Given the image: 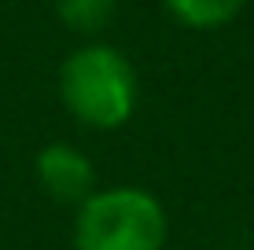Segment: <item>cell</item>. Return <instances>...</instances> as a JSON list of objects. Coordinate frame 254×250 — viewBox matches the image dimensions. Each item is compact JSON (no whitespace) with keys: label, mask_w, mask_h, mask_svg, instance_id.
Returning <instances> with one entry per match:
<instances>
[{"label":"cell","mask_w":254,"mask_h":250,"mask_svg":"<svg viewBox=\"0 0 254 250\" xmlns=\"http://www.w3.org/2000/svg\"><path fill=\"white\" fill-rule=\"evenodd\" d=\"M59 100L89 129H122L140 100V77L115 45L89 41L74 48L59 66Z\"/></svg>","instance_id":"cell-1"},{"label":"cell","mask_w":254,"mask_h":250,"mask_svg":"<svg viewBox=\"0 0 254 250\" xmlns=\"http://www.w3.org/2000/svg\"><path fill=\"white\" fill-rule=\"evenodd\" d=\"M170 217L147 188H96L74 213V250H162Z\"/></svg>","instance_id":"cell-2"},{"label":"cell","mask_w":254,"mask_h":250,"mask_svg":"<svg viewBox=\"0 0 254 250\" xmlns=\"http://www.w3.org/2000/svg\"><path fill=\"white\" fill-rule=\"evenodd\" d=\"M33 177H37L41 192L48 199L63 202V206H81L96 192V166L89 162V154L66 140L45 144L37 151L33 162Z\"/></svg>","instance_id":"cell-3"},{"label":"cell","mask_w":254,"mask_h":250,"mask_svg":"<svg viewBox=\"0 0 254 250\" xmlns=\"http://www.w3.org/2000/svg\"><path fill=\"white\" fill-rule=\"evenodd\" d=\"M162 7L185 30H221L247 7V0H162Z\"/></svg>","instance_id":"cell-4"},{"label":"cell","mask_w":254,"mask_h":250,"mask_svg":"<svg viewBox=\"0 0 254 250\" xmlns=\"http://www.w3.org/2000/svg\"><path fill=\"white\" fill-rule=\"evenodd\" d=\"M56 15L66 30L81 33V37H96L115 22L118 0H56Z\"/></svg>","instance_id":"cell-5"}]
</instances>
